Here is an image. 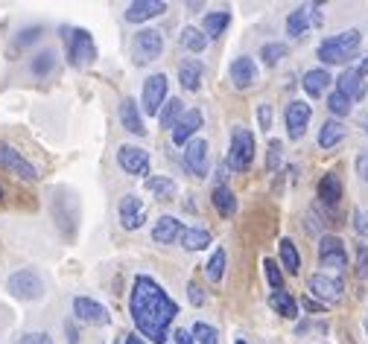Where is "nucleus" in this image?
<instances>
[{
  "label": "nucleus",
  "instance_id": "nucleus-1",
  "mask_svg": "<svg viewBox=\"0 0 368 344\" xmlns=\"http://www.w3.org/2000/svg\"><path fill=\"white\" fill-rule=\"evenodd\" d=\"M129 316L138 335L149 338L152 344H167L170 324L178 316V303L170 298V292L155 277L138 274L129 295Z\"/></svg>",
  "mask_w": 368,
  "mask_h": 344
},
{
  "label": "nucleus",
  "instance_id": "nucleus-2",
  "mask_svg": "<svg viewBox=\"0 0 368 344\" xmlns=\"http://www.w3.org/2000/svg\"><path fill=\"white\" fill-rule=\"evenodd\" d=\"M359 44H362V33H359V29H345V33H336V36H327L324 41H319L316 56H319V61H322L324 68L345 65V61L357 58Z\"/></svg>",
  "mask_w": 368,
  "mask_h": 344
},
{
  "label": "nucleus",
  "instance_id": "nucleus-3",
  "mask_svg": "<svg viewBox=\"0 0 368 344\" xmlns=\"http://www.w3.org/2000/svg\"><path fill=\"white\" fill-rule=\"evenodd\" d=\"M255 152H257L255 132L245 129V126H234L231 140H228V158H225L231 172H249V167L255 164Z\"/></svg>",
  "mask_w": 368,
  "mask_h": 344
},
{
  "label": "nucleus",
  "instance_id": "nucleus-4",
  "mask_svg": "<svg viewBox=\"0 0 368 344\" xmlns=\"http://www.w3.org/2000/svg\"><path fill=\"white\" fill-rule=\"evenodd\" d=\"M61 38H65V58L71 68H85V65H94L97 61V44L91 38L88 29L82 26H68L61 29Z\"/></svg>",
  "mask_w": 368,
  "mask_h": 344
},
{
  "label": "nucleus",
  "instance_id": "nucleus-5",
  "mask_svg": "<svg viewBox=\"0 0 368 344\" xmlns=\"http://www.w3.org/2000/svg\"><path fill=\"white\" fill-rule=\"evenodd\" d=\"M6 289L12 298L24 301V303H33V301H41L44 292H47V283L44 277L36 271V269H18L6 277Z\"/></svg>",
  "mask_w": 368,
  "mask_h": 344
},
{
  "label": "nucleus",
  "instance_id": "nucleus-6",
  "mask_svg": "<svg viewBox=\"0 0 368 344\" xmlns=\"http://www.w3.org/2000/svg\"><path fill=\"white\" fill-rule=\"evenodd\" d=\"M0 170L9 172L18 181H26V184H36L41 178L39 175V167L29 161L24 152H18L12 143H6V140H0Z\"/></svg>",
  "mask_w": 368,
  "mask_h": 344
},
{
  "label": "nucleus",
  "instance_id": "nucleus-7",
  "mask_svg": "<svg viewBox=\"0 0 368 344\" xmlns=\"http://www.w3.org/2000/svg\"><path fill=\"white\" fill-rule=\"evenodd\" d=\"M164 53V36H161V29H138L135 38H132V61L138 68H146L152 65L158 56Z\"/></svg>",
  "mask_w": 368,
  "mask_h": 344
},
{
  "label": "nucleus",
  "instance_id": "nucleus-8",
  "mask_svg": "<svg viewBox=\"0 0 368 344\" xmlns=\"http://www.w3.org/2000/svg\"><path fill=\"white\" fill-rule=\"evenodd\" d=\"M167 88H170V82H167L164 73L146 76L143 90H140V108H143V114H149V117H158V114H161L164 103L170 100V97H167Z\"/></svg>",
  "mask_w": 368,
  "mask_h": 344
},
{
  "label": "nucleus",
  "instance_id": "nucleus-9",
  "mask_svg": "<svg viewBox=\"0 0 368 344\" xmlns=\"http://www.w3.org/2000/svg\"><path fill=\"white\" fill-rule=\"evenodd\" d=\"M181 167L188 170L193 178H208V167H210V146L205 137H196L184 146L181 152Z\"/></svg>",
  "mask_w": 368,
  "mask_h": 344
},
{
  "label": "nucleus",
  "instance_id": "nucleus-10",
  "mask_svg": "<svg viewBox=\"0 0 368 344\" xmlns=\"http://www.w3.org/2000/svg\"><path fill=\"white\" fill-rule=\"evenodd\" d=\"M117 164L120 170L132 175V178H149V152L140 149V146H132V143H123L117 149Z\"/></svg>",
  "mask_w": 368,
  "mask_h": 344
},
{
  "label": "nucleus",
  "instance_id": "nucleus-11",
  "mask_svg": "<svg viewBox=\"0 0 368 344\" xmlns=\"http://www.w3.org/2000/svg\"><path fill=\"white\" fill-rule=\"evenodd\" d=\"M73 316H76V321H82L88 327H108L111 324V312L100 301L88 298V295L73 298Z\"/></svg>",
  "mask_w": 368,
  "mask_h": 344
},
{
  "label": "nucleus",
  "instance_id": "nucleus-12",
  "mask_svg": "<svg viewBox=\"0 0 368 344\" xmlns=\"http://www.w3.org/2000/svg\"><path fill=\"white\" fill-rule=\"evenodd\" d=\"M313 120V105L304 103V100H292L287 108H284V126H287V137L290 140H301L307 126Z\"/></svg>",
  "mask_w": 368,
  "mask_h": 344
},
{
  "label": "nucleus",
  "instance_id": "nucleus-13",
  "mask_svg": "<svg viewBox=\"0 0 368 344\" xmlns=\"http://www.w3.org/2000/svg\"><path fill=\"white\" fill-rule=\"evenodd\" d=\"M205 126V117H202V111L199 108H184V114L178 117V123L173 126V132H170V137H173V146H178V149H184L190 140H196V135H199V129Z\"/></svg>",
  "mask_w": 368,
  "mask_h": 344
},
{
  "label": "nucleus",
  "instance_id": "nucleus-14",
  "mask_svg": "<svg viewBox=\"0 0 368 344\" xmlns=\"http://www.w3.org/2000/svg\"><path fill=\"white\" fill-rule=\"evenodd\" d=\"M117 219L123 231H138L146 222V210H143V199L135 193H126L117 202Z\"/></svg>",
  "mask_w": 368,
  "mask_h": 344
},
{
  "label": "nucleus",
  "instance_id": "nucleus-15",
  "mask_svg": "<svg viewBox=\"0 0 368 344\" xmlns=\"http://www.w3.org/2000/svg\"><path fill=\"white\" fill-rule=\"evenodd\" d=\"M319 266L322 269H345L348 266V251H345V242L333 234L319 236Z\"/></svg>",
  "mask_w": 368,
  "mask_h": 344
},
{
  "label": "nucleus",
  "instance_id": "nucleus-16",
  "mask_svg": "<svg viewBox=\"0 0 368 344\" xmlns=\"http://www.w3.org/2000/svg\"><path fill=\"white\" fill-rule=\"evenodd\" d=\"M228 79L237 90H249L252 85H257L260 79V68L252 56H237L231 65H228Z\"/></svg>",
  "mask_w": 368,
  "mask_h": 344
},
{
  "label": "nucleus",
  "instance_id": "nucleus-17",
  "mask_svg": "<svg viewBox=\"0 0 368 344\" xmlns=\"http://www.w3.org/2000/svg\"><path fill=\"white\" fill-rule=\"evenodd\" d=\"M307 286H310V292L327 306V303H336L342 298V292H345V283H342V277H333V274H324V271H319V274H310V280H307Z\"/></svg>",
  "mask_w": 368,
  "mask_h": 344
},
{
  "label": "nucleus",
  "instance_id": "nucleus-18",
  "mask_svg": "<svg viewBox=\"0 0 368 344\" xmlns=\"http://www.w3.org/2000/svg\"><path fill=\"white\" fill-rule=\"evenodd\" d=\"M167 12V4H161V0H135V4L126 6V12H123V18H126L129 24H146L152 18H158Z\"/></svg>",
  "mask_w": 368,
  "mask_h": 344
},
{
  "label": "nucleus",
  "instance_id": "nucleus-19",
  "mask_svg": "<svg viewBox=\"0 0 368 344\" xmlns=\"http://www.w3.org/2000/svg\"><path fill=\"white\" fill-rule=\"evenodd\" d=\"M336 90L345 93L351 103H359V100H365L368 85H365V79L357 73V68H345V71L339 73V79H336Z\"/></svg>",
  "mask_w": 368,
  "mask_h": 344
},
{
  "label": "nucleus",
  "instance_id": "nucleus-20",
  "mask_svg": "<svg viewBox=\"0 0 368 344\" xmlns=\"http://www.w3.org/2000/svg\"><path fill=\"white\" fill-rule=\"evenodd\" d=\"M120 126L123 129H126L129 135H138V137H143L149 129H146V123H143V114L138 111V103L132 100V97H126V100H123L120 103Z\"/></svg>",
  "mask_w": 368,
  "mask_h": 344
},
{
  "label": "nucleus",
  "instance_id": "nucleus-21",
  "mask_svg": "<svg viewBox=\"0 0 368 344\" xmlns=\"http://www.w3.org/2000/svg\"><path fill=\"white\" fill-rule=\"evenodd\" d=\"M56 68H58V56H56L53 47L39 50L33 58H29V65H26V71H29V76H33V79H50L56 73Z\"/></svg>",
  "mask_w": 368,
  "mask_h": 344
},
{
  "label": "nucleus",
  "instance_id": "nucleus-22",
  "mask_svg": "<svg viewBox=\"0 0 368 344\" xmlns=\"http://www.w3.org/2000/svg\"><path fill=\"white\" fill-rule=\"evenodd\" d=\"M319 202L327 210L339 207V202H342V181H339V175H336V172H324L319 178Z\"/></svg>",
  "mask_w": 368,
  "mask_h": 344
},
{
  "label": "nucleus",
  "instance_id": "nucleus-23",
  "mask_svg": "<svg viewBox=\"0 0 368 344\" xmlns=\"http://www.w3.org/2000/svg\"><path fill=\"white\" fill-rule=\"evenodd\" d=\"M202 76H205V65H202L199 58H184L181 65H178V85L184 90L196 93L202 88Z\"/></svg>",
  "mask_w": 368,
  "mask_h": 344
},
{
  "label": "nucleus",
  "instance_id": "nucleus-24",
  "mask_svg": "<svg viewBox=\"0 0 368 344\" xmlns=\"http://www.w3.org/2000/svg\"><path fill=\"white\" fill-rule=\"evenodd\" d=\"M330 73H327V68H310V71H304V76H301V88L307 90V97H313V100H319V97H324V90L330 88Z\"/></svg>",
  "mask_w": 368,
  "mask_h": 344
},
{
  "label": "nucleus",
  "instance_id": "nucleus-25",
  "mask_svg": "<svg viewBox=\"0 0 368 344\" xmlns=\"http://www.w3.org/2000/svg\"><path fill=\"white\" fill-rule=\"evenodd\" d=\"M228 26H231V12H225V9L205 12V18H202V33H205V38H208V41L223 38Z\"/></svg>",
  "mask_w": 368,
  "mask_h": 344
},
{
  "label": "nucleus",
  "instance_id": "nucleus-26",
  "mask_svg": "<svg viewBox=\"0 0 368 344\" xmlns=\"http://www.w3.org/2000/svg\"><path fill=\"white\" fill-rule=\"evenodd\" d=\"M181 222L175 216H161L155 225H152V242L155 245H173L178 242V234H181Z\"/></svg>",
  "mask_w": 368,
  "mask_h": 344
},
{
  "label": "nucleus",
  "instance_id": "nucleus-27",
  "mask_svg": "<svg viewBox=\"0 0 368 344\" xmlns=\"http://www.w3.org/2000/svg\"><path fill=\"white\" fill-rule=\"evenodd\" d=\"M345 135H348V129H345V123L342 120H324L322 123V129H319V137H316V143H319V149H333V146H339L342 140H345Z\"/></svg>",
  "mask_w": 368,
  "mask_h": 344
},
{
  "label": "nucleus",
  "instance_id": "nucleus-28",
  "mask_svg": "<svg viewBox=\"0 0 368 344\" xmlns=\"http://www.w3.org/2000/svg\"><path fill=\"white\" fill-rule=\"evenodd\" d=\"M210 204H213V210H217L223 219H231V216L237 213V196H234L231 187H225V184H217V187H213Z\"/></svg>",
  "mask_w": 368,
  "mask_h": 344
},
{
  "label": "nucleus",
  "instance_id": "nucleus-29",
  "mask_svg": "<svg viewBox=\"0 0 368 344\" xmlns=\"http://www.w3.org/2000/svg\"><path fill=\"white\" fill-rule=\"evenodd\" d=\"M146 190L158 202H175V196H178V187H175V181L170 175H149L146 178Z\"/></svg>",
  "mask_w": 368,
  "mask_h": 344
},
{
  "label": "nucleus",
  "instance_id": "nucleus-30",
  "mask_svg": "<svg viewBox=\"0 0 368 344\" xmlns=\"http://www.w3.org/2000/svg\"><path fill=\"white\" fill-rule=\"evenodd\" d=\"M310 26H313V24H310V6H298V9H292V12L287 15V36L295 38V41L304 38Z\"/></svg>",
  "mask_w": 368,
  "mask_h": 344
},
{
  "label": "nucleus",
  "instance_id": "nucleus-31",
  "mask_svg": "<svg viewBox=\"0 0 368 344\" xmlns=\"http://www.w3.org/2000/svg\"><path fill=\"white\" fill-rule=\"evenodd\" d=\"M178 242H181V248H188V251H205V248L213 242V236L205 228H181Z\"/></svg>",
  "mask_w": 368,
  "mask_h": 344
},
{
  "label": "nucleus",
  "instance_id": "nucleus-32",
  "mask_svg": "<svg viewBox=\"0 0 368 344\" xmlns=\"http://www.w3.org/2000/svg\"><path fill=\"white\" fill-rule=\"evenodd\" d=\"M278 257H281V269H287V274H301V254H298V245L290 236L281 239Z\"/></svg>",
  "mask_w": 368,
  "mask_h": 344
},
{
  "label": "nucleus",
  "instance_id": "nucleus-33",
  "mask_svg": "<svg viewBox=\"0 0 368 344\" xmlns=\"http://www.w3.org/2000/svg\"><path fill=\"white\" fill-rule=\"evenodd\" d=\"M269 306L278 312V316H284V318H298V301L284 289V292H272L269 295Z\"/></svg>",
  "mask_w": 368,
  "mask_h": 344
},
{
  "label": "nucleus",
  "instance_id": "nucleus-34",
  "mask_svg": "<svg viewBox=\"0 0 368 344\" xmlns=\"http://www.w3.org/2000/svg\"><path fill=\"white\" fill-rule=\"evenodd\" d=\"M225 263H228L225 248H213V254H210L208 263H205V277H208V283H220V280L225 277Z\"/></svg>",
  "mask_w": 368,
  "mask_h": 344
},
{
  "label": "nucleus",
  "instance_id": "nucleus-35",
  "mask_svg": "<svg viewBox=\"0 0 368 344\" xmlns=\"http://www.w3.org/2000/svg\"><path fill=\"white\" fill-rule=\"evenodd\" d=\"M184 114V103L181 100H175V97H170L167 103H164V108H161V114H158V126L161 129H167V132H173V126L178 123V117Z\"/></svg>",
  "mask_w": 368,
  "mask_h": 344
},
{
  "label": "nucleus",
  "instance_id": "nucleus-36",
  "mask_svg": "<svg viewBox=\"0 0 368 344\" xmlns=\"http://www.w3.org/2000/svg\"><path fill=\"white\" fill-rule=\"evenodd\" d=\"M257 56L263 58V65L275 68L278 61H284V58L290 56V44H284V41H266V44L260 47V53H257Z\"/></svg>",
  "mask_w": 368,
  "mask_h": 344
},
{
  "label": "nucleus",
  "instance_id": "nucleus-37",
  "mask_svg": "<svg viewBox=\"0 0 368 344\" xmlns=\"http://www.w3.org/2000/svg\"><path fill=\"white\" fill-rule=\"evenodd\" d=\"M178 44H181L184 50H190V53H202V50L208 47V38H205L202 29H196V26H184V29H181V36H178Z\"/></svg>",
  "mask_w": 368,
  "mask_h": 344
},
{
  "label": "nucleus",
  "instance_id": "nucleus-38",
  "mask_svg": "<svg viewBox=\"0 0 368 344\" xmlns=\"http://www.w3.org/2000/svg\"><path fill=\"white\" fill-rule=\"evenodd\" d=\"M351 108H354V103L345 97V93H339V90L327 93V111L333 114V120H342V117H348V114H351Z\"/></svg>",
  "mask_w": 368,
  "mask_h": 344
},
{
  "label": "nucleus",
  "instance_id": "nucleus-39",
  "mask_svg": "<svg viewBox=\"0 0 368 344\" xmlns=\"http://www.w3.org/2000/svg\"><path fill=\"white\" fill-rule=\"evenodd\" d=\"M41 33H44V29L41 26H24L21 29V33L12 38V44H9V50L12 53H18V50H26L29 44H36L39 38H41Z\"/></svg>",
  "mask_w": 368,
  "mask_h": 344
},
{
  "label": "nucleus",
  "instance_id": "nucleus-40",
  "mask_svg": "<svg viewBox=\"0 0 368 344\" xmlns=\"http://www.w3.org/2000/svg\"><path fill=\"white\" fill-rule=\"evenodd\" d=\"M190 333H193V338H196L199 344H220V330H217V327H213V324L196 321Z\"/></svg>",
  "mask_w": 368,
  "mask_h": 344
},
{
  "label": "nucleus",
  "instance_id": "nucleus-41",
  "mask_svg": "<svg viewBox=\"0 0 368 344\" xmlns=\"http://www.w3.org/2000/svg\"><path fill=\"white\" fill-rule=\"evenodd\" d=\"M263 271H266V280H269L272 292H284V274H281L278 263H275L272 257H266V260H263Z\"/></svg>",
  "mask_w": 368,
  "mask_h": 344
},
{
  "label": "nucleus",
  "instance_id": "nucleus-42",
  "mask_svg": "<svg viewBox=\"0 0 368 344\" xmlns=\"http://www.w3.org/2000/svg\"><path fill=\"white\" fill-rule=\"evenodd\" d=\"M281 158H284V143L281 140H269V149H266V170L269 172H275L281 167Z\"/></svg>",
  "mask_w": 368,
  "mask_h": 344
},
{
  "label": "nucleus",
  "instance_id": "nucleus-43",
  "mask_svg": "<svg viewBox=\"0 0 368 344\" xmlns=\"http://www.w3.org/2000/svg\"><path fill=\"white\" fill-rule=\"evenodd\" d=\"M257 126H260L263 132L272 129V105H269V103H260V105H257Z\"/></svg>",
  "mask_w": 368,
  "mask_h": 344
},
{
  "label": "nucleus",
  "instance_id": "nucleus-44",
  "mask_svg": "<svg viewBox=\"0 0 368 344\" xmlns=\"http://www.w3.org/2000/svg\"><path fill=\"white\" fill-rule=\"evenodd\" d=\"M357 277H368V245H357Z\"/></svg>",
  "mask_w": 368,
  "mask_h": 344
},
{
  "label": "nucleus",
  "instance_id": "nucleus-45",
  "mask_svg": "<svg viewBox=\"0 0 368 344\" xmlns=\"http://www.w3.org/2000/svg\"><path fill=\"white\" fill-rule=\"evenodd\" d=\"M15 344H53V338L47 333H24V335H18Z\"/></svg>",
  "mask_w": 368,
  "mask_h": 344
},
{
  "label": "nucleus",
  "instance_id": "nucleus-46",
  "mask_svg": "<svg viewBox=\"0 0 368 344\" xmlns=\"http://www.w3.org/2000/svg\"><path fill=\"white\" fill-rule=\"evenodd\" d=\"M188 298H190L193 306H205V292H202V286L196 283V280H190V283H188Z\"/></svg>",
  "mask_w": 368,
  "mask_h": 344
},
{
  "label": "nucleus",
  "instance_id": "nucleus-47",
  "mask_svg": "<svg viewBox=\"0 0 368 344\" xmlns=\"http://www.w3.org/2000/svg\"><path fill=\"white\" fill-rule=\"evenodd\" d=\"M354 231L359 236H368V213L365 210H354Z\"/></svg>",
  "mask_w": 368,
  "mask_h": 344
},
{
  "label": "nucleus",
  "instance_id": "nucleus-48",
  "mask_svg": "<svg viewBox=\"0 0 368 344\" xmlns=\"http://www.w3.org/2000/svg\"><path fill=\"white\" fill-rule=\"evenodd\" d=\"M357 175H359L362 184H368V152L357 155Z\"/></svg>",
  "mask_w": 368,
  "mask_h": 344
},
{
  "label": "nucleus",
  "instance_id": "nucleus-49",
  "mask_svg": "<svg viewBox=\"0 0 368 344\" xmlns=\"http://www.w3.org/2000/svg\"><path fill=\"white\" fill-rule=\"evenodd\" d=\"M173 338H175V344H196L193 333H190V330H184V327H181V330H175V333H173Z\"/></svg>",
  "mask_w": 368,
  "mask_h": 344
},
{
  "label": "nucleus",
  "instance_id": "nucleus-50",
  "mask_svg": "<svg viewBox=\"0 0 368 344\" xmlns=\"http://www.w3.org/2000/svg\"><path fill=\"white\" fill-rule=\"evenodd\" d=\"M310 24H313V26H322V24H324L322 4H310Z\"/></svg>",
  "mask_w": 368,
  "mask_h": 344
},
{
  "label": "nucleus",
  "instance_id": "nucleus-51",
  "mask_svg": "<svg viewBox=\"0 0 368 344\" xmlns=\"http://www.w3.org/2000/svg\"><path fill=\"white\" fill-rule=\"evenodd\" d=\"M65 335H68V344H79V335H76V327L71 321H65Z\"/></svg>",
  "mask_w": 368,
  "mask_h": 344
},
{
  "label": "nucleus",
  "instance_id": "nucleus-52",
  "mask_svg": "<svg viewBox=\"0 0 368 344\" xmlns=\"http://www.w3.org/2000/svg\"><path fill=\"white\" fill-rule=\"evenodd\" d=\"M301 303H304L307 309H310V312H324V303H316V301H307V298H304Z\"/></svg>",
  "mask_w": 368,
  "mask_h": 344
},
{
  "label": "nucleus",
  "instance_id": "nucleus-53",
  "mask_svg": "<svg viewBox=\"0 0 368 344\" xmlns=\"http://www.w3.org/2000/svg\"><path fill=\"white\" fill-rule=\"evenodd\" d=\"M126 344H146V341H143V335H138V333H129V335H126Z\"/></svg>",
  "mask_w": 368,
  "mask_h": 344
},
{
  "label": "nucleus",
  "instance_id": "nucleus-54",
  "mask_svg": "<svg viewBox=\"0 0 368 344\" xmlns=\"http://www.w3.org/2000/svg\"><path fill=\"white\" fill-rule=\"evenodd\" d=\"M357 73H359V76H362V79H365V76H368V56H365V58H362V61H359V68H357Z\"/></svg>",
  "mask_w": 368,
  "mask_h": 344
},
{
  "label": "nucleus",
  "instance_id": "nucleus-55",
  "mask_svg": "<svg viewBox=\"0 0 368 344\" xmlns=\"http://www.w3.org/2000/svg\"><path fill=\"white\" fill-rule=\"evenodd\" d=\"M359 129L368 135V111H365V114H359Z\"/></svg>",
  "mask_w": 368,
  "mask_h": 344
},
{
  "label": "nucleus",
  "instance_id": "nucleus-56",
  "mask_svg": "<svg viewBox=\"0 0 368 344\" xmlns=\"http://www.w3.org/2000/svg\"><path fill=\"white\" fill-rule=\"evenodd\" d=\"M234 344H245V341H242V338H237V341H234Z\"/></svg>",
  "mask_w": 368,
  "mask_h": 344
},
{
  "label": "nucleus",
  "instance_id": "nucleus-57",
  "mask_svg": "<svg viewBox=\"0 0 368 344\" xmlns=\"http://www.w3.org/2000/svg\"><path fill=\"white\" fill-rule=\"evenodd\" d=\"M365 333H368V316H365Z\"/></svg>",
  "mask_w": 368,
  "mask_h": 344
},
{
  "label": "nucleus",
  "instance_id": "nucleus-58",
  "mask_svg": "<svg viewBox=\"0 0 368 344\" xmlns=\"http://www.w3.org/2000/svg\"><path fill=\"white\" fill-rule=\"evenodd\" d=\"M0 199H4V187H0Z\"/></svg>",
  "mask_w": 368,
  "mask_h": 344
}]
</instances>
